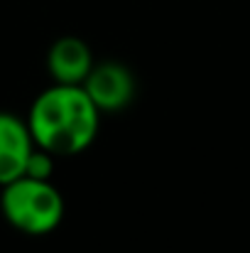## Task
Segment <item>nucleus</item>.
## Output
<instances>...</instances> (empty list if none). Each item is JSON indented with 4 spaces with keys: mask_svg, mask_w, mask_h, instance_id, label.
<instances>
[{
    "mask_svg": "<svg viewBox=\"0 0 250 253\" xmlns=\"http://www.w3.org/2000/svg\"><path fill=\"white\" fill-rule=\"evenodd\" d=\"M98 118L101 111L83 86L54 84L35 98L27 126L35 145L54 155H76L93 143Z\"/></svg>",
    "mask_w": 250,
    "mask_h": 253,
    "instance_id": "obj_1",
    "label": "nucleus"
},
{
    "mask_svg": "<svg viewBox=\"0 0 250 253\" xmlns=\"http://www.w3.org/2000/svg\"><path fill=\"white\" fill-rule=\"evenodd\" d=\"M0 209L17 231L30 236H44L59 226L64 216V199L49 179H35L22 174L2 184Z\"/></svg>",
    "mask_w": 250,
    "mask_h": 253,
    "instance_id": "obj_2",
    "label": "nucleus"
},
{
    "mask_svg": "<svg viewBox=\"0 0 250 253\" xmlns=\"http://www.w3.org/2000/svg\"><path fill=\"white\" fill-rule=\"evenodd\" d=\"M81 86L101 113L123 111L135 98V77L120 62L93 64L91 74Z\"/></svg>",
    "mask_w": 250,
    "mask_h": 253,
    "instance_id": "obj_3",
    "label": "nucleus"
},
{
    "mask_svg": "<svg viewBox=\"0 0 250 253\" xmlns=\"http://www.w3.org/2000/svg\"><path fill=\"white\" fill-rule=\"evenodd\" d=\"M32 150L35 138L27 121L0 111V187L25 174Z\"/></svg>",
    "mask_w": 250,
    "mask_h": 253,
    "instance_id": "obj_4",
    "label": "nucleus"
},
{
    "mask_svg": "<svg viewBox=\"0 0 250 253\" xmlns=\"http://www.w3.org/2000/svg\"><path fill=\"white\" fill-rule=\"evenodd\" d=\"M47 69L57 84L81 86L93 69V54L79 37H62L49 47Z\"/></svg>",
    "mask_w": 250,
    "mask_h": 253,
    "instance_id": "obj_5",
    "label": "nucleus"
},
{
    "mask_svg": "<svg viewBox=\"0 0 250 253\" xmlns=\"http://www.w3.org/2000/svg\"><path fill=\"white\" fill-rule=\"evenodd\" d=\"M54 153L35 145V150L30 153L27 158V168H25V174L27 177H35V179H49L52 177V169H54Z\"/></svg>",
    "mask_w": 250,
    "mask_h": 253,
    "instance_id": "obj_6",
    "label": "nucleus"
}]
</instances>
